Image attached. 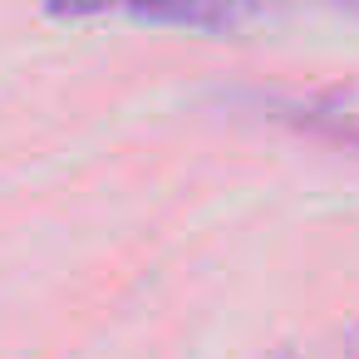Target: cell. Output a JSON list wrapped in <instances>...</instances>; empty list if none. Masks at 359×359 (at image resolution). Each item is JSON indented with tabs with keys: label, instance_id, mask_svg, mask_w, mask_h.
<instances>
[{
	"label": "cell",
	"instance_id": "obj_2",
	"mask_svg": "<svg viewBox=\"0 0 359 359\" xmlns=\"http://www.w3.org/2000/svg\"><path fill=\"white\" fill-rule=\"evenodd\" d=\"M276 359H295V354H290V349H280V354H276Z\"/></svg>",
	"mask_w": 359,
	"mask_h": 359
},
{
	"label": "cell",
	"instance_id": "obj_1",
	"mask_svg": "<svg viewBox=\"0 0 359 359\" xmlns=\"http://www.w3.org/2000/svg\"><path fill=\"white\" fill-rule=\"evenodd\" d=\"M55 20H89V15H128L148 25H182L202 35H231L256 25L271 0H45Z\"/></svg>",
	"mask_w": 359,
	"mask_h": 359
}]
</instances>
